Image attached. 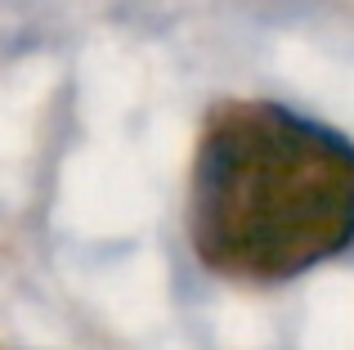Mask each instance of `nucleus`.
I'll return each mask as SVG.
<instances>
[{"label":"nucleus","instance_id":"obj_1","mask_svg":"<svg viewBox=\"0 0 354 350\" xmlns=\"http://www.w3.org/2000/svg\"><path fill=\"white\" fill-rule=\"evenodd\" d=\"M189 238L229 283H287L354 247V140L274 99H225L202 122Z\"/></svg>","mask_w":354,"mask_h":350}]
</instances>
